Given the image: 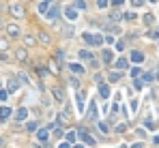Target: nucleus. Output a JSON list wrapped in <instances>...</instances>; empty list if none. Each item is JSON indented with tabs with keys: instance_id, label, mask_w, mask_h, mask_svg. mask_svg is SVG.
I'll return each instance as SVG.
<instances>
[{
	"instance_id": "1",
	"label": "nucleus",
	"mask_w": 159,
	"mask_h": 148,
	"mask_svg": "<svg viewBox=\"0 0 159 148\" xmlns=\"http://www.w3.org/2000/svg\"><path fill=\"white\" fill-rule=\"evenodd\" d=\"M45 15H48V19H50L52 24H56V21L60 19V7H58L56 2H52V5H50V9L45 11Z\"/></svg>"
},
{
	"instance_id": "2",
	"label": "nucleus",
	"mask_w": 159,
	"mask_h": 148,
	"mask_svg": "<svg viewBox=\"0 0 159 148\" xmlns=\"http://www.w3.org/2000/svg\"><path fill=\"white\" fill-rule=\"evenodd\" d=\"M88 45H101L103 43V37L101 35H93V32H84V37H82Z\"/></svg>"
},
{
	"instance_id": "3",
	"label": "nucleus",
	"mask_w": 159,
	"mask_h": 148,
	"mask_svg": "<svg viewBox=\"0 0 159 148\" xmlns=\"http://www.w3.org/2000/svg\"><path fill=\"white\" fill-rule=\"evenodd\" d=\"M78 137L82 140V144H86V146H95L97 142H95V137L90 135V133H86V131H78Z\"/></svg>"
},
{
	"instance_id": "4",
	"label": "nucleus",
	"mask_w": 159,
	"mask_h": 148,
	"mask_svg": "<svg viewBox=\"0 0 159 148\" xmlns=\"http://www.w3.org/2000/svg\"><path fill=\"white\" fill-rule=\"evenodd\" d=\"M65 17H67V21H75L78 19V9L75 7H67L65 9Z\"/></svg>"
},
{
	"instance_id": "5",
	"label": "nucleus",
	"mask_w": 159,
	"mask_h": 148,
	"mask_svg": "<svg viewBox=\"0 0 159 148\" xmlns=\"http://www.w3.org/2000/svg\"><path fill=\"white\" fill-rule=\"evenodd\" d=\"M26 118H28V110H26V107H19V110L15 112V120H17V122L26 120Z\"/></svg>"
},
{
	"instance_id": "6",
	"label": "nucleus",
	"mask_w": 159,
	"mask_h": 148,
	"mask_svg": "<svg viewBox=\"0 0 159 148\" xmlns=\"http://www.w3.org/2000/svg\"><path fill=\"white\" fill-rule=\"evenodd\" d=\"M48 137H50V133L45 131V129H37V140L41 144H48Z\"/></svg>"
},
{
	"instance_id": "7",
	"label": "nucleus",
	"mask_w": 159,
	"mask_h": 148,
	"mask_svg": "<svg viewBox=\"0 0 159 148\" xmlns=\"http://www.w3.org/2000/svg\"><path fill=\"white\" fill-rule=\"evenodd\" d=\"M86 118H90V120H97V105H95V103H90V105H88Z\"/></svg>"
},
{
	"instance_id": "8",
	"label": "nucleus",
	"mask_w": 159,
	"mask_h": 148,
	"mask_svg": "<svg viewBox=\"0 0 159 148\" xmlns=\"http://www.w3.org/2000/svg\"><path fill=\"white\" fill-rule=\"evenodd\" d=\"M17 88H19L17 80H15V77H11V80L7 82V92H17Z\"/></svg>"
},
{
	"instance_id": "9",
	"label": "nucleus",
	"mask_w": 159,
	"mask_h": 148,
	"mask_svg": "<svg viewBox=\"0 0 159 148\" xmlns=\"http://www.w3.org/2000/svg\"><path fill=\"white\" fill-rule=\"evenodd\" d=\"M99 94H101L103 99H108V97H110V86L103 84V82H99Z\"/></svg>"
},
{
	"instance_id": "10",
	"label": "nucleus",
	"mask_w": 159,
	"mask_h": 148,
	"mask_svg": "<svg viewBox=\"0 0 159 148\" xmlns=\"http://www.w3.org/2000/svg\"><path fill=\"white\" fill-rule=\"evenodd\" d=\"M52 94H54V97L58 99V101H65V90H62V88L54 86V88H52Z\"/></svg>"
},
{
	"instance_id": "11",
	"label": "nucleus",
	"mask_w": 159,
	"mask_h": 148,
	"mask_svg": "<svg viewBox=\"0 0 159 148\" xmlns=\"http://www.w3.org/2000/svg\"><path fill=\"white\" fill-rule=\"evenodd\" d=\"M11 13H13L15 17H24V9H22L19 5H11Z\"/></svg>"
},
{
	"instance_id": "12",
	"label": "nucleus",
	"mask_w": 159,
	"mask_h": 148,
	"mask_svg": "<svg viewBox=\"0 0 159 148\" xmlns=\"http://www.w3.org/2000/svg\"><path fill=\"white\" fill-rule=\"evenodd\" d=\"M48 71H52L54 75H58V73H60V62H58V60H52V62H50V69H48Z\"/></svg>"
},
{
	"instance_id": "13",
	"label": "nucleus",
	"mask_w": 159,
	"mask_h": 148,
	"mask_svg": "<svg viewBox=\"0 0 159 148\" xmlns=\"http://www.w3.org/2000/svg\"><path fill=\"white\" fill-rule=\"evenodd\" d=\"M78 56H80V60H88V62L93 60V54H90L88 49H82V52H78Z\"/></svg>"
},
{
	"instance_id": "14",
	"label": "nucleus",
	"mask_w": 159,
	"mask_h": 148,
	"mask_svg": "<svg viewBox=\"0 0 159 148\" xmlns=\"http://www.w3.org/2000/svg\"><path fill=\"white\" fill-rule=\"evenodd\" d=\"M15 56H17V60H19V62H26V60H28L26 49H17V52H15Z\"/></svg>"
},
{
	"instance_id": "15",
	"label": "nucleus",
	"mask_w": 159,
	"mask_h": 148,
	"mask_svg": "<svg viewBox=\"0 0 159 148\" xmlns=\"http://www.w3.org/2000/svg\"><path fill=\"white\" fill-rule=\"evenodd\" d=\"M54 2V0H43V2H39V13H45L50 9V5Z\"/></svg>"
},
{
	"instance_id": "16",
	"label": "nucleus",
	"mask_w": 159,
	"mask_h": 148,
	"mask_svg": "<svg viewBox=\"0 0 159 148\" xmlns=\"http://www.w3.org/2000/svg\"><path fill=\"white\" fill-rule=\"evenodd\" d=\"M7 32H9V37H17V35H19V28L15 26V24H9V26H7Z\"/></svg>"
},
{
	"instance_id": "17",
	"label": "nucleus",
	"mask_w": 159,
	"mask_h": 148,
	"mask_svg": "<svg viewBox=\"0 0 159 148\" xmlns=\"http://www.w3.org/2000/svg\"><path fill=\"white\" fill-rule=\"evenodd\" d=\"M112 60H114V52H112V49H105V52H103V62L108 64V62H112Z\"/></svg>"
},
{
	"instance_id": "18",
	"label": "nucleus",
	"mask_w": 159,
	"mask_h": 148,
	"mask_svg": "<svg viewBox=\"0 0 159 148\" xmlns=\"http://www.w3.org/2000/svg\"><path fill=\"white\" fill-rule=\"evenodd\" d=\"M39 41H41L43 45H50V43H52V37H50L48 32H41V35H39Z\"/></svg>"
},
{
	"instance_id": "19",
	"label": "nucleus",
	"mask_w": 159,
	"mask_h": 148,
	"mask_svg": "<svg viewBox=\"0 0 159 148\" xmlns=\"http://www.w3.org/2000/svg\"><path fill=\"white\" fill-rule=\"evenodd\" d=\"M9 116H11V110L7 105H2V107H0V120H7Z\"/></svg>"
},
{
	"instance_id": "20",
	"label": "nucleus",
	"mask_w": 159,
	"mask_h": 148,
	"mask_svg": "<svg viewBox=\"0 0 159 148\" xmlns=\"http://www.w3.org/2000/svg\"><path fill=\"white\" fill-rule=\"evenodd\" d=\"M75 101H78V112H84V94L82 92H78Z\"/></svg>"
},
{
	"instance_id": "21",
	"label": "nucleus",
	"mask_w": 159,
	"mask_h": 148,
	"mask_svg": "<svg viewBox=\"0 0 159 148\" xmlns=\"http://www.w3.org/2000/svg\"><path fill=\"white\" fill-rule=\"evenodd\" d=\"M131 60L133 62H142L144 60V54L142 52H131Z\"/></svg>"
},
{
	"instance_id": "22",
	"label": "nucleus",
	"mask_w": 159,
	"mask_h": 148,
	"mask_svg": "<svg viewBox=\"0 0 159 148\" xmlns=\"http://www.w3.org/2000/svg\"><path fill=\"white\" fill-rule=\"evenodd\" d=\"M127 67H129V60L127 58H118L116 60V69H127Z\"/></svg>"
},
{
	"instance_id": "23",
	"label": "nucleus",
	"mask_w": 159,
	"mask_h": 148,
	"mask_svg": "<svg viewBox=\"0 0 159 148\" xmlns=\"http://www.w3.org/2000/svg\"><path fill=\"white\" fill-rule=\"evenodd\" d=\"M62 35H65V39H71L75 32H73V26H67V28H62Z\"/></svg>"
},
{
	"instance_id": "24",
	"label": "nucleus",
	"mask_w": 159,
	"mask_h": 148,
	"mask_svg": "<svg viewBox=\"0 0 159 148\" xmlns=\"http://www.w3.org/2000/svg\"><path fill=\"white\" fill-rule=\"evenodd\" d=\"M71 73H75V75H82V73H84V67H82V64H71Z\"/></svg>"
},
{
	"instance_id": "25",
	"label": "nucleus",
	"mask_w": 159,
	"mask_h": 148,
	"mask_svg": "<svg viewBox=\"0 0 159 148\" xmlns=\"http://www.w3.org/2000/svg\"><path fill=\"white\" fill-rule=\"evenodd\" d=\"M35 73L39 77H45V75H48V69H45V67H35Z\"/></svg>"
},
{
	"instance_id": "26",
	"label": "nucleus",
	"mask_w": 159,
	"mask_h": 148,
	"mask_svg": "<svg viewBox=\"0 0 159 148\" xmlns=\"http://www.w3.org/2000/svg\"><path fill=\"white\" fill-rule=\"evenodd\" d=\"M108 80H110V82H118V80H121V73H118V71H112L110 75H108Z\"/></svg>"
},
{
	"instance_id": "27",
	"label": "nucleus",
	"mask_w": 159,
	"mask_h": 148,
	"mask_svg": "<svg viewBox=\"0 0 159 148\" xmlns=\"http://www.w3.org/2000/svg\"><path fill=\"white\" fill-rule=\"evenodd\" d=\"M24 43H26V45H28V47H32V45H37V39H35V37H30V35H28V37H24Z\"/></svg>"
},
{
	"instance_id": "28",
	"label": "nucleus",
	"mask_w": 159,
	"mask_h": 148,
	"mask_svg": "<svg viewBox=\"0 0 159 148\" xmlns=\"http://www.w3.org/2000/svg\"><path fill=\"white\" fill-rule=\"evenodd\" d=\"M65 137L69 140V144H73V142H75V137H78V133H75V131H69V133H67Z\"/></svg>"
},
{
	"instance_id": "29",
	"label": "nucleus",
	"mask_w": 159,
	"mask_h": 148,
	"mask_svg": "<svg viewBox=\"0 0 159 148\" xmlns=\"http://www.w3.org/2000/svg\"><path fill=\"white\" fill-rule=\"evenodd\" d=\"M133 88H135V90H142V88H144V80H135V82H133Z\"/></svg>"
},
{
	"instance_id": "30",
	"label": "nucleus",
	"mask_w": 159,
	"mask_h": 148,
	"mask_svg": "<svg viewBox=\"0 0 159 148\" xmlns=\"http://www.w3.org/2000/svg\"><path fill=\"white\" fill-rule=\"evenodd\" d=\"M5 49H9V41L0 39V52H5Z\"/></svg>"
},
{
	"instance_id": "31",
	"label": "nucleus",
	"mask_w": 159,
	"mask_h": 148,
	"mask_svg": "<svg viewBox=\"0 0 159 148\" xmlns=\"http://www.w3.org/2000/svg\"><path fill=\"white\" fill-rule=\"evenodd\" d=\"M140 73H142V69H140V67H133V69H131V75H133V77H138Z\"/></svg>"
},
{
	"instance_id": "32",
	"label": "nucleus",
	"mask_w": 159,
	"mask_h": 148,
	"mask_svg": "<svg viewBox=\"0 0 159 148\" xmlns=\"http://www.w3.org/2000/svg\"><path fill=\"white\" fill-rule=\"evenodd\" d=\"M153 77H155L153 73H144V75H142V80H144V82H153Z\"/></svg>"
},
{
	"instance_id": "33",
	"label": "nucleus",
	"mask_w": 159,
	"mask_h": 148,
	"mask_svg": "<svg viewBox=\"0 0 159 148\" xmlns=\"http://www.w3.org/2000/svg\"><path fill=\"white\" fill-rule=\"evenodd\" d=\"M73 5H75V9H84V7H86V2H84V0H75Z\"/></svg>"
},
{
	"instance_id": "34",
	"label": "nucleus",
	"mask_w": 159,
	"mask_h": 148,
	"mask_svg": "<svg viewBox=\"0 0 159 148\" xmlns=\"http://www.w3.org/2000/svg\"><path fill=\"white\" fill-rule=\"evenodd\" d=\"M153 19H155V17H153L151 13H148V15H144V24H148V26H151V24H153Z\"/></svg>"
},
{
	"instance_id": "35",
	"label": "nucleus",
	"mask_w": 159,
	"mask_h": 148,
	"mask_svg": "<svg viewBox=\"0 0 159 148\" xmlns=\"http://www.w3.org/2000/svg\"><path fill=\"white\" fill-rule=\"evenodd\" d=\"M28 129H30V131H37V129H39V122H28Z\"/></svg>"
},
{
	"instance_id": "36",
	"label": "nucleus",
	"mask_w": 159,
	"mask_h": 148,
	"mask_svg": "<svg viewBox=\"0 0 159 148\" xmlns=\"http://www.w3.org/2000/svg\"><path fill=\"white\" fill-rule=\"evenodd\" d=\"M97 7H99V9H105V7H108V0H97Z\"/></svg>"
},
{
	"instance_id": "37",
	"label": "nucleus",
	"mask_w": 159,
	"mask_h": 148,
	"mask_svg": "<svg viewBox=\"0 0 159 148\" xmlns=\"http://www.w3.org/2000/svg\"><path fill=\"white\" fill-rule=\"evenodd\" d=\"M7 97H9L7 90H0V101H7Z\"/></svg>"
},
{
	"instance_id": "38",
	"label": "nucleus",
	"mask_w": 159,
	"mask_h": 148,
	"mask_svg": "<svg viewBox=\"0 0 159 148\" xmlns=\"http://www.w3.org/2000/svg\"><path fill=\"white\" fill-rule=\"evenodd\" d=\"M131 5H133V7H142L144 0H131Z\"/></svg>"
},
{
	"instance_id": "39",
	"label": "nucleus",
	"mask_w": 159,
	"mask_h": 148,
	"mask_svg": "<svg viewBox=\"0 0 159 148\" xmlns=\"http://www.w3.org/2000/svg\"><path fill=\"white\" fill-rule=\"evenodd\" d=\"M99 129H101L103 133H108V131H110V127H108V125H103V122H99Z\"/></svg>"
},
{
	"instance_id": "40",
	"label": "nucleus",
	"mask_w": 159,
	"mask_h": 148,
	"mask_svg": "<svg viewBox=\"0 0 159 148\" xmlns=\"http://www.w3.org/2000/svg\"><path fill=\"white\" fill-rule=\"evenodd\" d=\"M52 129H54V127H52ZM54 137H62V131H60V129H58V127H56V129H54Z\"/></svg>"
},
{
	"instance_id": "41",
	"label": "nucleus",
	"mask_w": 159,
	"mask_h": 148,
	"mask_svg": "<svg viewBox=\"0 0 159 148\" xmlns=\"http://www.w3.org/2000/svg\"><path fill=\"white\" fill-rule=\"evenodd\" d=\"M125 129H127V125H125V122H123V125H118V127H116V131H118V133H123Z\"/></svg>"
},
{
	"instance_id": "42",
	"label": "nucleus",
	"mask_w": 159,
	"mask_h": 148,
	"mask_svg": "<svg viewBox=\"0 0 159 148\" xmlns=\"http://www.w3.org/2000/svg\"><path fill=\"white\" fill-rule=\"evenodd\" d=\"M123 2H125V0H112V5H114V7H121Z\"/></svg>"
},
{
	"instance_id": "43",
	"label": "nucleus",
	"mask_w": 159,
	"mask_h": 148,
	"mask_svg": "<svg viewBox=\"0 0 159 148\" xmlns=\"http://www.w3.org/2000/svg\"><path fill=\"white\" fill-rule=\"evenodd\" d=\"M116 49H121V52H123V49H125V43H123V41H118V43H116Z\"/></svg>"
},
{
	"instance_id": "44",
	"label": "nucleus",
	"mask_w": 159,
	"mask_h": 148,
	"mask_svg": "<svg viewBox=\"0 0 159 148\" xmlns=\"http://www.w3.org/2000/svg\"><path fill=\"white\" fill-rule=\"evenodd\" d=\"M153 144H155V146H157V144H159V133H157V135H155V137H153Z\"/></svg>"
},
{
	"instance_id": "45",
	"label": "nucleus",
	"mask_w": 159,
	"mask_h": 148,
	"mask_svg": "<svg viewBox=\"0 0 159 148\" xmlns=\"http://www.w3.org/2000/svg\"><path fill=\"white\" fill-rule=\"evenodd\" d=\"M151 37H153V39H159V32H155V35H151Z\"/></svg>"
},
{
	"instance_id": "46",
	"label": "nucleus",
	"mask_w": 159,
	"mask_h": 148,
	"mask_svg": "<svg viewBox=\"0 0 159 148\" xmlns=\"http://www.w3.org/2000/svg\"><path fill=\"white\" fill-rule=\"evenodd\" d=\"M0 28H2V19H0Z\"/></svg>"
},
{
	"instance_id": "47",
	"label": "nucleus",
	"mask_w": 159,
	"mask_h": 148,
	"mask_svg": "<svg viewBox=\"0 0 159 148\" xmlns=\"http://www.w3.org/2000/svg\"><path fill=\"white\" fill-rule=\"evenodd\" d=\"M151 2H157V0H151Z\"/></svg>"
}]
</instances>
